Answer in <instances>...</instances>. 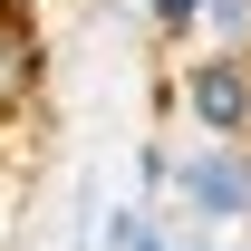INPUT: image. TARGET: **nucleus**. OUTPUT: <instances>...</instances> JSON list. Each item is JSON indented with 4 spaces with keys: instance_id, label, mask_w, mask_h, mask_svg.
Masks as SVG:
<instances>
[{
    "instance_id": "obj_1",
    "label": "nucleus",
    "mask_w": 251,
    "mask_h": 251,
    "mask_svg": "<svg viewBox=\"0 0 251 251\" xmlns=\"http://www.w3.org/2000/svg\"><path fill=\"white\" fill-rule=\"evenodd\" d=\"M174 106L193 145H251V49H193L174 68Z\"/></svg>"
},
{
    "instance_id": "obj_2",
    "label": "nucleus",
    "mask_w": 251,
    "mask_h": 251,
    "mask_svg": "<svg viewBox=\"0 0 251 251\" xmlns=\"http://www.w3.org/2000/svg\"><path fill=\"white\" fill-rule=\"evenodd\" d=\"M164 203L184 213V232H251V145H184Z\"/></svg>"
},
{
    "instance_id": "obj_3",
    "label": "nucleus",
    "mask_w": 251,
    "mask_h": 251,
    "mask_svg": "<svg viewBox=\"0 0 251 251\" xmlns=\"http://www.w3.org/2000/svg\"><path fill=\"white\" fill-rule=\"evenodd\" d=\"M106 251H203L184 222H164L155 203H116L106 213Z\"/></svg>"
},
{
    "instance_id": "obj_4",
    "label": "nucleus",
    "mask_w": 251,
    "mask_h": 251,
    "mask_svg": "<svg viewBox=\"0 0 251 251\" xmlns=\"http://www.w3.org/2000/svg\"><path fill=\"white\" fill-rule=\"evenodd\" d=\"M29 87H39V29L29 10H0V106H20Z\"/></svg>"
},
{
    "instance_id": "obj_5",
    "label": "nucleus",
    "mask_w": 251,
    "mask_h": 251,
    "mask_svg": "<svg viewBox=\"0 0 251 251\" xmlns=\"http://www.w3.org/2000/svg\"><path fill=\"white\" fill-rule=\"evenodd\" d=\"M145 20H155V39H193L203 29V0H145Z\"/></svg>"
},
{
    "instance_id": "obj_6",
    "label": "nucleus",
    "mask_w": 251,
    "mask_h": 251,
    "mask_svg": "<svg viewBox=\"0 0 251 251\" xmlns=\"http://www.w3.org/2000/svg\"><path fill=\"white\" fill-rule=\"evenodd\" d=\"M164 184H174V145H145V155H135V193L164 203Z\"/></svg>"
},
{
    "instance_id": "obj_7",
    "label": "nucleus",
    "mask_w": 251,
    "mask_h": 251,
    "mask_svg": "<svg viewBox=\"0 0 251 251\" xmlns=\"http://www.w3.org/2000/svg\"><path fill=\"white\" fill-rule=\"evenodd\" d=\"M213 251H251V232H242V242H213Z\"/></svg>"
}]
</instances>
